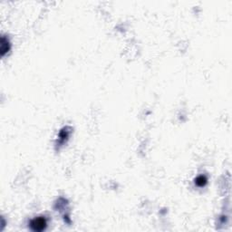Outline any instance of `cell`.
Segmentation results:
<instances>
[{"label": "cell", "mask_w": 232, "mask_h": 232, "mask_svg": "<svg viewBox=\"0 0 232 232\" xmlns=\"http://www.w3.org/2000/svg\"><path fill=\"white\" fill-rule=\"evenodd\" d=\"M30 227L34 231H42L46 228V219L44 217L36 218L30 222Z\"/></svg>", "instance_id": "1"}, {"label": "cell", "mask_w": 232, "mask_h": 232, "mask_svg": "<svg viewBox=\"0 0 232 232\" xmlns=\"http://www.w3.org/2000/svg\"><path fill=\"white\" fill-rule=\"evenodd\" d=\"M10 49V44H9V42L8 40L5 37V36H2L1 38V55H4L6 53H7Z\"/></svg>", "instance_id": "2"}, {"label": "cell", "mask_w": 232, "mask_h": 232, "mask_svg": "<svg viewBox=\"0 0 232 232\" xmlns=\"http://www.w3.org/2000/svg\"><path fill=\"white\" fill-rule=\"evenodd\" d=\"M207 181H208V180H207V178H206V176H199L196 180H195V183H196V185L197 186H199V187H203V186H205L206 185V183H207Z\"/></svg>", "instance_id": "3"}, {"label": "cell", "mask_w": 232, "mask_h": 232, "mask_svg": "<svg viewBox=\"0 0 232 232\" xmlns=\"http://www.w3.org/2000/svg\"><path fill=\"white\" fill-rule=\"evenodd\" d=\"M69 136V131H67V128H64L63 130L61 131L60 132V135H59V139H60V142L61 143H63L65 139H67Z\"/></svg>", "instance_id": "4"}]
</instances>
